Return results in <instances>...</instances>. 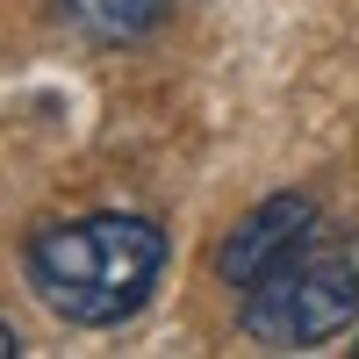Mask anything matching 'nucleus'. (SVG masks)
<instances>
[{
  "label": "nucleus",
  "instance_id": "f257e3e1",
  "mask_svg": "<svg viewBox=\"0 0 359 359\" xmlns=\"http://www.w3.org/2000/svg\"><path fill=\"white\" fill-rule=\"evenodd\" d=\"M165 230L130 208H101V216L43 223L22 245V280L29 294L72 331H115L130 323L165 280Z\"/></svg>",
  "mask_w": 359,
  "mask_h": 359
},
{
  "label": "nucleus",
  "instance_id": "f03ea898",
  "mask_svg": "<svg viewBox=\"0 0 359 359\" xmlns=\"http://www.w3.org/2000/svg\"><path fill=\"white\" fill-rule=\"evenodd\" d=\"M359 316V237H338V245H316L294 252L280 273H266L259 287H245V338L266 352H309V345H331L338 331H352Z\"/></svg>",
  "mask_w": 359,
  "mask_h": 359
},
{
  "label": "nucleus",
  "instance_id": "7ed1b4c3",
  "mask_svg": "<svg viewBox=\"0 0 359 359\" xmlns=\"http://www.w3.org/2000/svg\"><path fill=\"white\" fill-rule=\"evenodd\" d=\"M316 230H323V208L316 194H266L259 208H245L230 230H223V245H216V280L223 287H259L266 273H280V266L294 252H309L316 245Z\"/></svg>",
  "mask_w": 359,
  "mask_h": 359
},
{
  "label": "nucleus",
  "instance_id": "20e7f679",
  "mask_svg": "<svg viewBox=\"0 0 359 359\" xmlns=\"http://www.w3.org/2000/svg\"><path fill=\"white\" fill-rule=\"evenodd\" d=\"M65 22L94 43H137L144 29L165 22V0H57Z\"/></svg>",
  "mask_w": 359,
  "mask_h": 359
},
{
  "label": "nucleus",
  "instance_id": "39448f33",
  "mask_svg": "<svg viewBox=\"0 0 359 359\" xmlns=\"http://www.w3.org/2000/svg\"><path fill=\"white\" fill-rule=\"evenodd\" d=\"M15 352H22V338L8 331V323H0V359H15Z\"/></svg>",
  "mask_w": 359,
  "mask_h": 359
},
{
  "label": "nucleus",
  "instance_id": "423d86ee",
  "mask_svg": "<svg viewBox=\"0 0 359 359\" xmlns=\"http://www.w3.org/2000/svg\"><path fill=\"white\" fill-rule=\"evenodd\" d=\"M352 352H359V338H352Z\"/></svg>",
  "mask_w": 359,
  "mask_h": 359
}]
</instances>
